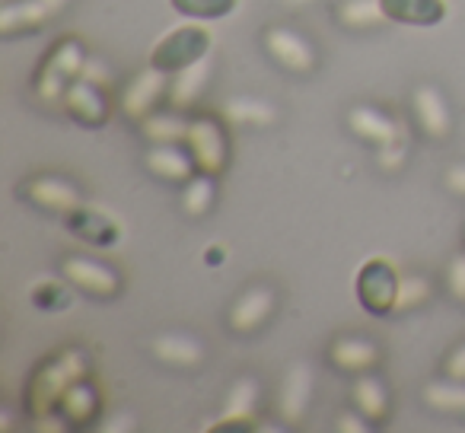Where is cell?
<instances>
[{
	"label": "cell",
	"mask_w": 465,
	"mask_h": 433,
	"mask_svg": "<svg viewBox=\"0 0 465 433\" xmlns=\"http://www.w3.org/2000/svg\"><path fill=\"white\" fill-rule=\"evenodd\" d=\"M357 293L361 303L370 312H386L395 310V297H399V278H395L392 265L382 259H370L357 274Z\"/></svg>",
	"instance_id": "7a4b0ae2"
},
{
	"label": "cell",
	"mask_w": 465,
	"mask_h": 433,
	"mask_svg": "<svg viewBox=\"0 0 465 433\" xmlns=\"http://www.w3.org/2000/svg\"><path fill=\"white\" fill-rule=\"evenodd\" d=\"M401 160H405V141H395V143H386V147H380V162L386 169H399Z\"/></svg>",
	"instance_id": "4dcf8cb0"
},
{
	"label": "cell",
	"mask_w": 465,
	"mask_h": 433,
	"mask_svg": "<svg viewBox=\"0 0 465 433\" xmlns=\"http://www.w3.org/2000/svg\"><path fill=\"white\" fill-rule=\"evenodd\" d=\"M188 143H192V153L198 160V166L204 169L207 175H217L223 169L226 160V147H223V134H220L217 122L211 118H198V122L188 124Z\"/></svg>",
	"instance_id": "3957f363"
},
{
	"label": "cell",
	"mask_w": 465,
	"mask_h": 433,
	"mask_svg": "<svg viewBox=\"0 0 465 433\" xmlns=\"http://www.w3.org/2000/svg\"><path fill=\"white\" fill-rule=\"evenodd\" d=\"M446 373H450V379L465 382V344L450 354V360H446Z\"/></svg>",
	"instance_id": "d6a6232c"
},
{
	"label": "cell",
	"mask_w": 465,
	"mask_h": 433,
	"mask_svg": "<svg viewBox=\"0 0 465 433\" xmlns=\"http://www.w3.org/2000/svg\"><path fill=\"white\" fill-rule=\"evenodd\" d=\"M207 77H211V61L198 58L194 64L182 67V71H175V80H173V90H169V99H173V105H179V109H185V105H192L194 99L204 93V84Z\"/></svg>",
	"instance_id": "4fadbf2b"
},
{
	"label": "cell",
	"mask_w": 465,
	"mask_h": 433,
	"mask_svg": "<svg viewBox=\"0 0 465 433\" xmlns=\"http://www.w3.org/2000/svg\"><path fill=\"white\" fill-rule=\"evenodd\" d=\"M29 198L39 207H48V211H61V213H74L80 211V194L77 188H71L61 179H35L29 182Z\"/></svg>",
	"instance_id": "8fae6325"
},
{
	"label": "cell",
	"mask_w": 465,
	"mask_h": 433,
	"mask_svg": "<svg viewBox=\"0 0 465 433\" xmlns=\"http://www.w3.org/2000/svg\"><path fill=\"white\" fill-rule=\"evenodd\" d=\"M93 408H96V399L86 386H67L64 389V411L71 418H90Z\"/></svg>",
	"instance_id": "f1b7e54d"
},
{
	"label": "cell",
	"mask_w": 465,
	"mask_h": 433,
	"mask_svg": "<svg viewBox=\"0 0 465 433\" xmlns=\"http://www.w3.org/2000/svg\"><path fill=\"white\" fill-rule=\"evenodd\" d=\"M61 268H64V278L80 290H90L96 297H112L118 290V274L109 265H99L93 259H67Z\"/></svg>",
	"instance_id": "5b68a950"
},
{
	"label": "cell",
	"mask_w": 465,
	"mask_h": 433,
	"mask_svg": "<svg viewBox=\"0 0 465 433\" xmlns=\"http://www.w3.org/2000/svg\"><path fill=\"white\" fill-rule=\"evenodd\" d=\"M211 198H213V188H211V179H207V172L201 175V179H192L185 188V198H182V204H185L188 213H204L207 207H211Z\"/></svg>",
	"instance_id": "4316f807"
},
{
	"label": "cell",
	"mask_w": 465,
	"mask_h": 433,
	"mask_svg": "<svg viewBox=\"0 0 465 433\" xmlns=\"http://www.w3.org/2000/svg\"><path fill=\"white\" fill-rule=\"evenodd\" d=\"M147 166L156 175H163V179H188L192 175V162H188V156L175 143H163V147L150 150Z\"/></svg>",
	"instance_id": "d6986e66"
},
{
	"label": "cell",
	"mask_w": 465,
	"mask_h": 433,
	"mask_svg": "<svg viewBox=\"0 0 465 433\" xmlns=\"http://www.w3.org/2000/svg\"><path fill=\"white\" fill-rule=\"evenodd\" d=\"M67 109L74 112V118H80L84 124H99L105 118V99L99 96V90L90 80L67 86Z\"/></svg>",
	"instance_id": "2e32d148"
},
{
	"label": "cell",
	"mask_w": 465,
	"mask_h": 433,
	"mask_svg": "<svg viewBox=\"0 0 465 433\" xmlns=\"http://www.w3.org/2000/svg\"><path fill=\"white\" fill-rule=\"evenodd\" d=\"M265 45L268 52H272L274 61H281L284 67H291V71H310L312 67V48L306 39H300L293 29H272V33L265 35Z\"/></svg>",
	"instance_id": "52a82bcc"
},
{
	"label": "cell",
	"mask_w": 465,
	"mask_h": 433,
	"mask_svg": "<svg viewBox=\"0 0 465 433\" xmlns=\"http://www.w3.org/2000/svg\"><path fill=\"white\" fill-rule=\"evenodd\" d=\"M414 112H418L420 124L430 137H446L452 128L450 122V112H446V103L433 86H418L414 93Z\"/></svg>",
	"instance_id": "7c38bea8"
},
{
	"label": "cell",
	"mask_w": 465,
	"mask_h": 433,
	"mask_svg": "<svg viewBox=\"0 0 465 433\" xmlns=\"http://www.w3.org/2000/svg\"><path fill=\"white\" fill-rule=\"evenodd\" d=\"M338 430L363 433V430H367V424H363V420H357V414H341V418H338Z\"/></svg>",
	"instance_id": "e575fe53"
},
{
	"label": "cell",
	"mask_w": 465,
	"mask_h": 433,
	"mask_svg": "<svg viewBox=\"0 0 465 433\" xmlns=\"http://www.w3.org/2000/svg\"><path fill=\"white\" fill-rule=\"evenodd\" d=\"M64 4H67V0H42V7L48 10V16H54V14H58V10L64 7Z\"/></svg>",
	"instance_id": "8d00e7d4"
},
{
	"label": "cell",
	"mask_w": 465,
	"mask_h": 433,
	"mask_svg": "<svg viewBox=\"0 0 465 433\" xmlns=\"http://www.w3.org/2000/svg\"><path fill=\"white\" fill-rule=\"evenodd\" d=\"M48 16V10L42 7V0H26V4H10V7L0 10V33H20V29L39 26Z\"/></svg>",
	"instance_id": "ac0fdd59"
},
{
	"label": "cell",
	"mask_w": 465,
	"mask_h": 433,
	"mask_svg": "<svg viewBox=\"0 0 465 433\" xmlns=\"http://www.w3.org/2000/svg\"><path fill=\"white\" fill-rule=\"evenodd\" d=\"M272 306H274V293L265 290V287H252V290L242 293V297L236 300V306L230 310V325L236 331L259 329L268 319V312H272Z\"/></svg>",
	"instance_id": "30bf717a"
},
{
	"label": "cell",
	"mask_w": 465,
	"mask_h": 433,
	"mask_svg": "<svg viewBox=\"0 0 465 433\" xmlns=\"http://www.w3.org/2000/svg\"><path fill=\"white\" fill-rule=\"evenodd\" d=\"M354 401L367 418H386V389H382V382L376 376H361L354 382Z\"/></svg>",
	"instance_id": "44dd1931"
},
{
	"label": "cell",
	"mask_w": 465,
	"mask_h": 433,
	"mask_svg": "<svg viewBox=\"0 0 465 433\" xmlns=\"http://www.w3.org/2000/svg\"><path fill=\"white\" fill-rule=\"evenodd\" d=\"M143 134L156 143H179L182 137H188V124L175 115H153L143 122Z\"/></svg>",
	"instance_id": "603a6c76"
},
{
	"label": "cell",
	"mask_w": 465,
	"mask_h": 433,
	"mask_svg": "<svg viewBox=\"0 0 465 433\" xmlns=\"http://www.w3.org/2000/svg\"><path fill=\"white\" fill-rule=\"evenodd\" d=\"M450 293L456 300H465V255H456L450 265Z\"/></svg>",
	"instance_id": "f546056e"
},
{
	"label": "cell",
	"mask_w": 465,
	"mask_h": 433,
	"mask_svg": "<svg viewBox=\"0 0 465 433\" xmlns=\"http://www.w3.org/2000/svg\"><path fill=\"white\" fill-rule=\"evenodd\" d=\"M153 354L160 357V360L173 363V367H194V363L204 357V350L188 335H160L153 341Z\"/></svg>",
	"instance_id": "e0dca14e"
},
{
	"label": "cell",
	"mask_w": 465,
	"mask_h": 433,
	"mask_svg": "<svg viewBox=\"0 0 465 433\" xmlns=\"http://www.w3.org/2000/svg\"><path fill=\"white\" fill-rule=\"evenodd\" d=\"M226 115L232 122H249V124H272L274 122V109L268 103H259V99H230L226 103Z\"/></svg>",
	"instance_id": "7402d4cb"
},
{
	"label": "cell",
	"mask_w": 465,
	"mask_h": 433,
	"mask_svg": "<svg viewBox=\"0 0 465 433\" xmlns=\"http://www.w3.org/2000/svg\"><path fill=\"white\" fill-rule=\"evenodd\" d=\"M163 86H166V71H160V67L150 64L147 71L137 74L134 84L124 90L122 109L128 112V115H134V118H143L150 112V105L163 96Z\"/></svg>",
	"instance_id": "8992f818"
},
{
	"label": "cell",
	"mask_w": 465,
	"mask_h": 433,
	"mask_svg": "<svg viewBox=\"0 0 465 433\" xmlns=\"http://www.w3.org/2000/svg\"><path fill=\"white\" fill-rule=\"evenodd\" d=\"M255 401H259V382L255 379H240L230 389V399H226L223 418L213 427H236V424H249L255 411Z\"/></svg>",
	"instance_id": "9a60e30c"
},
{
	"label": "cell",
	"mask_w": 465,
	"mask_h": 433,
	"mask_svg": "<svg viewBox=\"0 0 465 433\" xmlns=\"http://www.w3.org/2000/svg\"><path fill=\"white\" fill-rule=\"evenodd\" d=\"M179 14L198 16V20H220V16L232 14L236 0H169Z\"/></svg>",
	"instance_id": "d4e9b609"
},
{
	"label": "cell",
	"mask_w": 465,
	"mask_h": 433,
	"mask_svg": "<svg viewBox=\"0 0 465 433\" xmlns=\"http://www.w3.org/2000/svg\"><path fill=\"white\" fill-rule=\"evenodd\" d=\"M446 185L456 194H465V166H452L450 172H446Z\"/></svg>",
	"instance_id": "836d02e7"
},
{
	"label": "cell",
	"mask_w": 465,
	"mask_h": 433,
	"mask_svg": "<svg viewBox=\"0 0 465 433\" xmlns=\"http://www.w3.org/2000/svg\"><path fill=\"white\" fill-rule=\"evenodd\" d=\"M84 52H80V45L77 42H61L58 45V52L48 58V67L52 71H58L61 77H74V74H80L84 71Z\"/></svg>",
	"instance_id": "484cf974"
},
{
	"label": "cell",
	"mask_w": 465,
	"mask_h": 433,
	"mask_svg": "<svg viewBox=\"0 0 465 433\" xmlns=\"http://www.w3.org/2000/svg\"><path fill=\"white\" fill-rule=\"evenodd\" d=\"M338 16H341V23L351 29L376 26V23L389 20L386 10H382V0H344Z\"/></svg>",
	"instance_id": "ffe728a7"
},
{
	"label": "cell",
	"mask_w": 465,
	"mask_h": 433,
	"mask_svg": "<svg viewBox=\"0 0 465 433\" xmlns=\"http://www.w3.org/2000/svg\"><path fill=\"white\" fill-rule=\"evenodd\" d=\"M207 48H211V33L201 26H179L173 33H166L160 39V45L150 54V64L160 67V71L173 74L182 67L194 64L198 58H204Z\"/></svg>",
	"instance_id": "6da1fadb"
},
{
	"label": "cell",
	"mask_w": 465,
	"mask_h": 433,
	"mask_svg": "<svg viewBox=\"0 0 465 433\" xmlns=\"http://www.w3.org/2000/svg\"><path fill=\"white\" fill-rule=\"evenodd\" d=\"M382 10L405 26H433L446 16V0H382Z\"/></svg>",
	"instance_id": "9c48e42d"
},
{
	"label": "cell",
	"mask_w": 465,
	"mask_h": 433,
	"mask_svg": "<svg viewBox=\"0 0 465 433\" xmlns=\"http://www.w3.org/2000/svg\"><path fill=\"white\" fill-rule=\"evenodd\" d=\"M80 77L90 80L93 86L109 84V71H105L103 61H96V58H86V61H84V71H80Z\"/></svg>",
	"instance_id": "1f68e13d"
},
{
	"label": "cell",
	"mask_w": 465,
	"mask_h": 433,
	"mask_svg": "<svg viewBox=\"0 0 465 433\" xmlns=\"http://www.w3.org/2000/svg\"><path fill=\"white\" fill-rule=\"evenodd\" d=\"M427 405L440 408V411H465V386L459 379L433 382L427 386Z\"/></svg>",
	"instance_id": "cb8c5ba5"
},
{
	"label": "cell",
	"mask_w": 465,
	"mask_h": 433,
	"mask_svg": "<svg viewBox=\"0 0 465 433\" xmlns=\"http://www.w3.org/2000/svg\"><path fill=\"white\" fill-rule=\"evenodd\" d=\"M284 4H293V7H300V4H310V0H284Z\"/></svg>",
	"instance_id": "74e56055"
},
{
	"label": "cell",
	"mask_w": 465,
	"mask_h": 433,
	"mask_svg": "<svg viewBox=\"0 0 465 433\" xmlns=\"http://www.w3.org/2000/svg\"><path fill=\"white\" fill-rule=\"evenodd\" d=\"M131 427H134V424H131V418H128V414H122V420H109V424H105V430L115 433V430H131Z\"/></svg>",
	"instance_id": "d590c367"
},
{
	"label": "cell",
	"mask_w": 465,
	"mask_h": 433,
	"mask_svg": "<svg viewBox=\"0 0 465 433\" xmlns=\"http://www.w3.org/2000/svg\"><path fill=\"white\" fill-rule=\"evenodd\" d=\"M430 287L424 278H405L399 280V297H395V310H414L418 303H424Z\"/></svg>",
	"instance_id": "83f0119b"
},
{
	"label": "cell",
	"mask_w": 465,
	"mask_h": 433,
	"mask_svg": "<svg viewBox=\"0 0 465 433\" xmlns=\"http://www.w3.org/2000/svg\"><path fill=\"white\" fill-rule=\"evenodd\" d=\"M331 360L348 373H363L380 360V348L367 338H341L331 344Z\"/></svg>",
	"instance_id": "5bb4252c"
},
{
	"label": "cell",
	"mask_w": 465,
	"mask_h": 433,
	"mask_svg": "<svg viewBox=\"0 0 465 433\" xmlns=\"http://www.w3.org/2000/svg\"><path fill=\"white\" fill-rule=\"evenodd\" d=\"M310 392H312V373L306 363H293L284 376V386H281V395H278V411L284 420L297 424L303 418L306 405H310Z\"/></svg>",
	"instance_id": "277c9868"
},
{
	"label": "cell",
	"mask_w": 465,
	"mask_h": 433,
	"mask_svg": "<svg viewBox=\"0 0 465 433\" xmlns=\"http://www.w3.org/2000/svg\"><path fill=\"white\" fill-rule=\"evenodd\" d=\"M348 124L363 137V141H373V143H380V147H386V143H395V141L405 137L401 134L399 122H392V118L382 115V112L370 109V105H357V109H351Z\"/></svg>",
	"instance_id": "ba28073f"
}]
</instances>
